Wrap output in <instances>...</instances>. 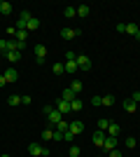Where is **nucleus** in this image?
<instances>
[{
  "mask_svg": "<svg viewBox=\"0 0 140 157\" xmlns=\"http://www.w3.org/2000/svg\"><path fill=\"white\" fill-rule=\"evenodd\" d=\"M45 115L49 117V124H54V127H56V124L61 122V120H63V115H61V113L56 110L54 105H45Z\"/></svg>",
  "mask_w": 140,
  "mask_h": 157,
  "instance_id": "obj_1",
  "label": "nucleus"
},
{
  "mask_svg": "<svg viewBox=\"0 0 140 157\" xmlns=\"http://www.w3.org/2000/svg\"><path fill=\"white\" fill-rule=\"evenodd\" d=\"M28 152H31L33 157H49V155H52V152L47 150L45 145H40V143H31V145H28Z\"/></svg>",
  "mask_w": 140,
  "mask_h": 157,
  "instance_id": "obj_2",
  "label": "nucleus"
},
{
  "mask_svg": "<svg viewBox=\"0 0 140 157\" xmlns=\"http://www.w3.org/2000/svg\"><path fill=\"white\" fill-rule=\"evenodd\" d=\"M33 52H35V63H45L47 61V47L45 45H33Z\"/></svg>",
  "mask_w": 140,
  "mask_h": 157,
  "instance_id": "obj_3",
  "label": "nucleus"
},
{
  "mask_svg": "<svg viewBox=\"0 0 140 157\" xmlns=\"http://www.w3.org/2000/svg\"><path fill=\"white\" fill-rule=\"evenodd\" d=\"M77 68L80 71H91V61H89V56H84V54H77Z\"/></svg>",
  "mask_w": 140,
  "mask_h": 157,
  "instance_id": "obj_4",
  "label": "nucleus"
},
{
  "mask_svg": "<svg viewBox=\"0 0 140 157\" xmlns=\"http://www.w3.org/2000/svg\"><path fill=\"white\" fill-rule=\"evenodd\" d=\"M105 138H107V134L105 131H93V136H91V141H93V145H98V148H103V143H105Z\"/></svg>",
  "mask_w": 140,
  "mask_h": 157,
  "instance_id": "obj_5",
  "label": "nucleus"
},
{
  "mask_svg": "<svg viewBox=\"0 0 140 157\" xmlns=\"http://www.w3.org/2000/svg\"><path fill=\"white\" fill-rule=\"evenodd\" d=\"M54 108H56L61 115H68V113H73V110H70V103H68V101H63V98H59V101L54 103Z\"/></svg>",
  "mask_w": 140,
  "mask_h": 157,
  "instance_id": "obj_6",
  "label": "nucleus"
},
{
  "mask_svg": "<svg viewBox=\"0 0 140 157\" xmlns=\"http://www.w3.org/2000/svg\"><path fill=\"white\" fill-rule=\"evenodd\" d=\"M70 134H73V136H77V134H82V131H84V122H82V120H73V122H70Z\"/></svg>",
  "mask_w": 140,
  "mask_h": 157,
  "instance_id": "obj_7",
  "label": "nucleus"
},
{
  "mask_svg": "<svg viewBox=\"0 0 140 157\" xmlns=\"http://www.w3.org/2000/svg\"><path fill=\"white\" fill-rule=\"evenodd\" d=\"M77 35H80L77 28H63V31H61V38L63 40H73V38H77Z\"/></svg>",
  "mask_w": 140,
  "mask_h": 157,
  "instance_id": "obj_8",
  "label": "nucleus"
},
{
  "mask_svg": "<svg viewBox=\"0 0 140 157\" xmlns=\"http://www.w3.org/2000/svg\"><path fill=\"white\" fill-rule=\"evenodd\" d=\"M2 75H5V80H7V85H9V82H16V80H19V73L14 71V68H7V71L2 73Z\"/></svg>",
  "mask_w": 140,
  "mask_h": 157,
  "instance_id": "obj_9",
  "label": "nucleus"
},
{
  "mask_svg": "<svg viewBox=\"0 0 140 157\" xmlns=\"http://www.w3.org/2000/svg\"><path fill=\"white\" fill-rule=\"evenodd\" d=\"M105 134H107V136H114V138H117V136L121 134V127L117 124V122H110V127H107V131H105Z\"/></svg>",
  "mask_w": 140,
  "mask_h": 157,
  "instance_id": "obj_10",
  "label": "nucleus"
},
{
  "mask_svg": "<svg viewBox=\"0 0 140 157\" xmlns=\"http://www.w3.org/2000/svg\"><path fill=\"white\" fill-rule=\"evenodd\" d=\"M61 98H63V101H68V103H73L75 98H77V94H75L70 87H66V89H63V94H61Z\"/></svg>",
  "mask_w": 140,
  "mask_h": 157,
  "instance_id": "obj_11",
  "label": "nucleus"
},
{
  "mask_svg": "<svg viewBox=\"0 0 140 157\" xmlns=\"http://www.w3.org/2000/svg\"><path fill=\"white\" fill-rule=\"evenodd\" d=\"M114 148H117V138H114V136H107L105 143H103V150L110 152V150H114Z\"/></svg>",
  "mask_w": 140,
  "mask_h": 157,
  "instance_id": "obj_12",
  "label": "nucleus"
},
{
  "mask_svg": "<svg viewBox=\"0 0 140 157\" xmlns=\"http://www.w3.org/2000/svg\"><path fill=\"white\" fill-rule=\"evenodd\" d=\"M40 28V19L38 17H31V19L26 21V31H38Z\"/></svg>",
  "mask_w": 140,
  "mask_h": 157,
  "instance_id": "obj_13",
  "label": "nucleus"
},
{
  "mask_svg": "<svg viewBox=\"0 0 140 157\" xmlns=\"http://www.w3.org/2000/svg\"><path fill=\"white\" fill-rule=\"evenodd\" d=\"M124 110L126 113H135L138 110V103H135L133 98H128V101H124Z\"/></svg>",
  "mask_w": 140,
  "mask_h": 157,
  "instance_id": "obj_14",
  "label": "nucleus"
},
{
  "mask_svg": "<svg viewBox=\"0 0 140 157\" xmlns=\"http://www.w3.org/2000/svg\"><path fill=\"white\" fill-rule=\"evenodd\" d=\"M5 59L9 61V63H16V61L21 59V52H16V49H14V52H7V54H5Z\"/></svg>",
  "mask_w": 140,
  "mask_h": 157,
  "instance_id": "obj_15",
  "label": "nucleus"
},
{
  "mask_svg": "<svg viewBox=\"0 0 140 157\" xmlns=\"http://www.w3.org/2000/svg\"><path fill=\"white\" fill-rule=\"evenodd\" d=\"M63 68H66V73H68V75L77 73V63H75V61H66V63H63Z\"/></svg>",
  "mask_w": 140,
  "mask_h": 157,
  "instance_id": "obj_16",
  "label": "nucleus"
},
{
  "mask_svg": "<svg viewBox=\"0 0 140 157\" xmlns=\"http://www.w3.org/2000/svg\"><path fill=\"white\" fill-rule=\"evenodd\" d=\"M54 129H56V131H61V134H66V131L70 129V122H66V120H61V122H59L56 127H54Z\"/></svg>",
  "mask_w": 140,
  "mask_h": 157,
  "instance_id": "obj_17",
  "label": "nucleus"
},
{
  "mask_svg": "<svg viewBox=\"0 0 140 157\" xmlns=\"http://www.w3.org/2000/svg\"><path fill=\"white\" fill-rule=\"evenodd\" d=\"M14 40H16V42H26L28 40V31H16L14 33Z\"/></svg>",
  "mask_w": 140,
  "mask_h": 157,
  "instance_id": "obj_18",
  "label": "nucleus"
},
{
  "mask_svg": "<svg viewBox=\"0 0 140 157\" xmlns=\"http://www.w3.org/2000/svg\"><path fill=\"white\" fill-rule=\"evenodd\" d=\"M82 108H84V103H82L80 98H75L73 103H70V110H73V113H80V110H82Z\"/></svg>",
  "mask_w": 140,
  "mask_h": 157,
  "instance_id": "obj_19",
  "label": "nucleus"
},
{
  "mask_svg": "<svg viewBox=\"0 0 140 157\" xmlns=\"http://www.w3.org/2000/svg\"><path fill=\"white\" fill-rule=\"evenodd\" d=\"M77 17H89V5H77Z\"/></svg>",
  "mask_w": 140,
  "mask_h": 157,
  "instance_id": "obj_20",
  "label": "nucleus"
},
{
  "mask_svg": "<svg viewBox=\"0 0 140 157\" xmlns=\"http://www.w3.org/2000/svg\"><path fill=\"white\" fill-rule=\"evenodd\" d=\"M7 103L12 105V108H16V105H21V96H16V94H12V96L7 98Z\"/></svg>",
  "mask_w": 140,
  "mask_h": 157,
  "instance_id": "obj_21",
  "label": "nucleus"
},
{
  "mask_svg": "<svg viewBox=\"0 0 140 157\" xmlns=\"http://www.w3.org/2000/svg\"><path fill=\"white\" fill-rule=\"evenodd\" d=\"M107 127H110V120H107V117H100L98 120V131H107Z\"/></svg>",
  "mask_w": 140,
  "mask_h": 157,
  "instance_id": "obj_22",
  "label": "nucleus"
},
{
  "mask_svg": "<svg viewBox=\"0 0 140 157\" xmlns=\"http://www.w3.org/2000/svg\"><path fill=\"white\" fill-rule=\"evenodd\" d=\"M70 89H73L75 94H80L82 92V80H73V82H70Z\"/></svg>",
  "mask_w": 140,
  "mask_h": 157,
  "instance_id": "obj_23",
  "label": "nucleus"
},
{
  "mask_svg": "<svg viewBox=\"0 0 140 157\" xmlns=\"http://www.w3.org/2000/svg\"><path fill=\"white\" fill-rule=\"evenodd\" d=\"M52 71H54V75H63L66 68H63V63H52Z\"/></svg>",
  "mask_w": 140,
  "mask_h": 157,
  "instance_id": "obj_24",
  "label": "nucleus"
},
{
  "mask_svg": "<svg viewBox=\"0 0 140 157\" xmlns=\"http://www.w3.org/2000/svg\"><path fill=\"white\" fill-rule=\"evenodd\" d=\"M63 14H66L68 19H73V17H77V7H66V10H63Z\"/></svg>",
  "mask_w": 140,
  "mask_h": 157,
  "instance_id": "obj_25",
  "label": "nucleus"
},
{
  "mask_svg": "<svg viewBox=\"0 0 140 157\" xmlns=\"http://www.w3.org/2000/svg\"><path fill=\"white\" fill-rule=\"evenodd\" d=\"M103 105H107V108L114 105V96H112V94H105V96H103Z\"/></svg>",
  "mask_w": 140,
  "mask_h": 157,
  "instance_id": "obj_26",
  "label": "nucleus"
},
{
  "mask_svg": "<svg viewBox=\"0 0 140 157\" xmlns=\"http://www.w3.org/2000/svg\"><path fill=\"white\" fill-rule=\"evenodd\" d=\"M80 155H82L80 145H70V155H68V157H80Z\"/></svg>",
  "mask_w": 140,
  "mask_h": 157,
  "instance_id": "obj_27",
  "label": "nucleus"
},
{
  "mask_svg": "<svg viewBox=\"0 0 140 157\" xmlns=\"http://www.w3.org/2000/svg\"><path fill=\"white\" fill-rule=\"evenodd\" d=\"M140 28H138V24H126V33H131V35H135Z\"/></svg>",
  "mask_w": 140,
  "mask_h": 157,
  "instance_id": "obj_28",
  "label": "nucleus"
},
{
  "mask_svg": "<svg viewBox=\"0 0 140 157\" xmlns=\"http://www.w3.org/2000/svg\"><path fill=\"white\" fill-rule=\"evenodd\" d=\"M0 12L2 14H12V5H9V2H2V5H0Z\"/></svg>",
  "mask_w": 140,
  "mask_h": 157,
  "instance_id": "obj_29",
  "label": "nucleus"
},
{
  "mask_svg": "<svg viewBox=\"0 0 140 157\" xmlns=\"http://www.w3.org/2000/svg\"><path fill=\"white\" fill-rule=\"evenodd\" d=\"M66 61H77V52L68 49V52H66Z\"/></svg>",
  "mask_w": 140,
  "mask_h": 157,
  "instance_id": "obj_30",
  "label": "nucleus"
},
{
  "mask_svg": "<svg viewBox=\"0 0 140 157\" xmlns=\"http://www.w3.org/2000/svg\"><path fill=\"white\" fill-rule=\"evenodd\" d=\"M52 134H54V129H45L42 131V141H52Z\"/></svg>",
  "mask_w": 140,
  "mask_h": 157,
  "instance_id": "obj_31",
  "label": "nucleus"
},
{
  "mask_svg": "<svg viewBox=\"0 0 140 157\" xmlns=\"http://www.w3.org/2000/svg\"><path fill=\"white\" fill-rule=\"evenodd\" d=\"M124 141H126V148H128V150H133V148H135V138L128 136V138H124Z\"/></svg>",
  "mask_w": 140,
  "mask_h": 157,
  "instance_id": "obj_32",
  "label": "nucleus"
},
{
  "mask_svg": "<svg viewBox=\"0 0 140 157\" xmlns=\"http://www.w3.org/2000/svg\"><path fill=\"white\" fill-rule=\"evenodd\" d=\"M91 105H103V96H91Z\"/></svg>",
  "mask_w": 140,
  "mask_h": 157,
  "instance_id": "obj_33",
  "label": "nucleus"
},
{
  "mask_svg": "<svg viewBox=\"0 0 140 157\" xmlns=\"http://www.w3.org/2000/svg\"><path fill=\"white\" fill-rule=\"evenodd\" d=\"M21 103H23V105H31V103H33V98L28 96V94H23V96H21Z\"/></svg>",
  "mask_w": 140,
  "mask_h": 157,
  "instance_id": "obj_34",
  "label": "nucleus"
},
{
  "mask_svg": "<svg viewBox=\"0 0 140 157\" xmlns=\"http://www.w3.org/2000/svg\"><path fill=\"white\" fill-rule=\"evenodd\" d=\"M52 141H63V134H61V131H56V129H54V134H52Z\"/></svg>",
  "mask_w": 140,
  "mask_h": 157,
  "instance_id": "obj_35",
  "label": "nucleus"
},
{
  "mask_svg": "<svg viewBox=\"0 0 140 157\" xmlns=\"http://www.w3.org/2000/svg\"><path fill=\"white\" fill-rule=\"evenodd\" d=\"M107 157H124V155H121V150H117V148H114V150L107 152Z\"/></svg>",
  "mask_w": 140,
  "mask_h": 157,
  "instance_id": "obj_36",
  "label": "nucleus"
},
{
  "mask_svg": "<svg viewBox=\"0 0 140 157\" xmlns=\"http://www.w3.org/2000/svg\"><path fill=\"white\" fill-rule=\"evenodd\" d=\"M117 33H126V24H117Z\"/></svg>",
  "mask_w": 140,
  "mask_h": 157,
  "instance_id": "obj_37",
  "label": "nucleus"
},
{
  "mask_svg": "<svg viewBox=\"0 0 140 157\" xmlns=\"http://www.w3.org/2000/svg\"><path fill=\"white\" fill-rule=\"evenodd\" d=\"M73 138H75V136L70 134V131H66V134H63V141H73Z\"/></svg>",
  "mask_w": 140,
  "mask_h": 157,
  "instance_id": "obj_38",
  "label": "nucleus"
},
{
  "mask_svg": "<svg viewBox=\"0 0 140 157\" xmlns=\"http://www.w3.org/2000/svg\"><path fill=\"white\" fill-rule=\"evenodd\" d=\"M5 85H7V80H5V75L0 73V87H5Z\"/></svg>",
  "mask_w": 140,
  "mask_h": 157,
  "instance_id": "obj_39",
  "label": "nucleus"
},
{
  "mask_svg": "<svg viewBox=\"0 0 140 157\" xmlns=\"http://www.w3.org/2000/svg\"><path fill=\"white\" fill-rule=\"evenodd\" d=\"M131 98H133L135 103H138V101H140V92H133V96H131Z\"/></svg>",
  "mask_w": 140,
  "mask_h": 157,
  "instance_id": "obj_40",
  "label": "nucleus"
},
{
  "mask_svg": "<svg viewBox=\"0 0 140 157\" xmlns=\"http://www.w3.org/2000/svg\"><path fill=\"white\" fill-rule=\"evenodd\" d=\"M96 157H107V155H96Z\"/></svg>",
  "mask_w": 140,
  "mask_h": 157,
  "instance_id": "obj_41",
  "label": "nucleus"
},
{
  "mask_svg": "<svg viewBox=\"0 0 140 157\" xmlns=\"http://www.w3.org/2000/svg\"><path fill=\"white\" fill-rule=\"evenodd\" d=\"M0 157H9V155H0Z\"/></svg>",
  "mask_w": 140,
  "mask_h": 157,
  "instance_id": "obj_42",
  "label": "nucleus"
},
{
  "mask_svg": "<svg viewBox=\"0 0 140 157\" xmlns=\"http://www.w3.org/2000/svg\"><path fill=\"white\" fill-rule=\"evenodd\" d=\"M138 28H140V21H138Z\"/></svg>",
  "mask_w": 140,
  "mask_h": 157,
  "instance_id": "obj_43",
  "label": "nucleus"
},
{
  "mask_svg": "<svg viewBox=\"0 0 140 157\" xmlns=\"http://www.w3.org/2000/svg\"><path fill=\"white\" fill-rule=\"evenodd\" d=\"M138 105H140V101H138Z\"/></svg>",
  "mask_w": 140,
  "mask_h": 157,
  "instance_id": "obj_44",
  "label": "nucleus"
},
{
  "mask_svg": "<svg viewBox=\"0 0 140 157\" xmlns=\"http://www.w3.org/2000/svg\"><path fill=\"white\" fill-rule=\"evenodd\" d=\"M138 92H140V89H138Z\"/></svg>",
  "mask_w": 140,
  "mask_h": 157,
  "instance_id": "obj_45",
  "label": "nucleus"
}]
</instances>
